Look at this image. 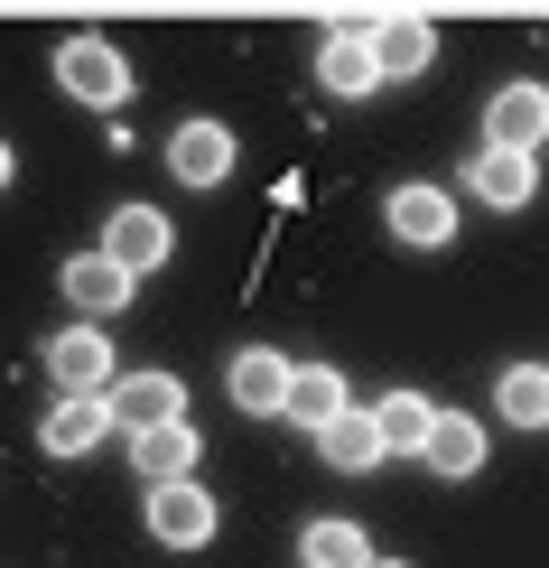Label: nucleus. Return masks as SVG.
Instances as JSON below:
<instances>
[{"label": "nucleus", "mask_w": 549, "mask_h": 568, "mask_svg": "<svg viewBox=\"0 0 549 568\" xmlns=\"http://www.w3.org/2000/svg\"><path fill=\"white\" fill-rule=\"evenodd\" d=\"M122 419H112V392H57V410L38 419V447L47 457H93Z\"/></svg>", "instance_id": "nucleus-5"}, {"label": "nucleus", "mask_w": 549, "mask_h": 568, "mask_svg": "<svg viewBox=\"0 0 549 568\" xmlns=\"http://www.w3.org/2000/svg\"><path fill=\"white\" fill-rule=\"evenodd\" d=\"M169 178L177 186H224L233 178V131L205 122V112H196V122H177L169 131Z\"/></svg>", "instance_id": "nucleus-11"}, {"label": "nucleus", "mask_w": 549, "mask_h": 568, "mask_svg": "<svg viewBox=\"0 0 549 568\" xmlns=\"http://www.w3.org/2000/svg\"><path fill=\"white\" fill-rule=\"evenodd\" d=\"M289 354H279V345H243V354H233V364H224V392H233V410H252V419H279V410H289Z\"/></svg>", "instance_id": "nucleus-8"}, {"label": "nucleus", "mask_w": 549, "mask_h": 568, "mask_svg": "<svg viewBox=\"0 0 549 568\" xmlns=\"http://www.w3.org/2000/svg\"><path fill=\"white\" fill-rule=\"evenodd\" d=\"M65 307H75V317H93V326H103V317H122V307H131V290H140V280L122 271V262H112V252L103 243H93V252H65Z\"/></svg>", "instance_id": "nucleus-6"}, {"label": "nucleus", "mask_w": 549, "mask_h": 568, "mask_svg": "<svg viewBox=\"0 0 549 568\" xmlns=\"http://www.w3.org/2000/svg\"><path fill=\"white\" fill-rule=\"evenodd\" d=\"M373 57H382V84H410V75H428V57H438V29L428 19H373Z\"/></svg>", "instance_id": "nucleus-17"}, {"label": "nucleus", "mask_w": 549, "mask_h": 568, "mask_svg": "<svg viewBox=\"0 0 549 568\" xmlns=\"http://www.w3.org/2000/svg\"><path fill=\"white\" fill-rule=\"evenodd\" d=\"M298 568H373L364 523H345V513H317V523L298 531Z\"/></svg>", "instance_id": "nucleus-19"}, {"label": "nucleus", "mask_w": 549, "mask_h": 568, "mask_svg": "<svg viewBox=\"0 0 549 568\" xmlns=\"http://www.w3.org/2000/svg\"><path fill=\"white\" fill-rule=\"evenodd\" d=\"M112 419H122V438L169 429V419H186V383L177 373H122V383H112Z\"/></svg>", "instance_id": "nucleus-12"}, {"label": "nucleus", "mask_w": 549, "mask_h": 568, "mask_svg": "<svg viewBox=\"0 0 549 568\" xmlns=\"http://www.w3.org/2000/svg\"><path fill=\"white\" fill-rule=\"evenodd\" d=\"M317 457L336 466V476H373L392 447H382V429H373V410H345V419H326L317 429Z\"/></svg>", "instance_id": "nucleus-18"}, {"label": "nucleus", "mask_w": 549, "mask_h": 568, "mask_svg": "<svg viewBox=\"0 0 549 568\" xmlns=\"http://www.w3.org/2000/svg\"><path fill=\"white\" fill-rule=\"evenodd\" d=\"M494 419L549 429V364H504V373H494Z\"/></svg>", "instance_id": "nucleus-21"}, {"label": "nucleus", "mask_w": 549, "mask_h": 568, "mask_svg": "<svg viewBox=\"0 0 549 568\" xmlns=\"http://www.w3.org/2000/svg\"><path fill=\"white\" fill-rule=\"evenodd\" d=\"M57 84L75 93V103H93V112H122L131 103V57L112 38H93V29H75L57 47Z\"/></svg>", "instance_id": "nucleus-1"}, {"label": "nucleus", "mask_w": 549, "mask_h": 568, "mask_svg": "<svg viewBox=\"0 0 549 568\" xmlns=\"http://www.w3.org/2000/svg\"><path fill=\"white\" fill-rule=\"evenodd\" d=\"M103 252H112V262H122L131 280H150V271H169L177 224L159 215V205H112V215H103Z\"/></svg>", "instance_id": "nucleus-3"}, {"label": "nucleus", "mask_w": 549, "mask_h": 568, "mask_svg": "<svg viewBox=\"0 0 549 568\" xmlns=\"http://www.w3.org/2000/svg\"><path fill=\"white\" fill-rule=\"evenodd\" d=\"M373 568H410V559H373Z\"/></svg>", "instance_id": "nucleus-23"}, {"label": "nucleus", "mask_w": 549, "mask_h": 568, "mask_svg": "<svg viewBox=\"0 0 549 568\" xmlns=\"http://www.w3.org/2000/svg\"><path fill=\"white\" fill-rule=\"evenodd\" d=\"M10 178H19V159H10V140H0V186H10Z\"/></svg>", "instance_id": "nucleus-22"}, {"label": "nucleus", "mask_w": 549, "mask_h": 568, "mask_svg": "<svg viewBox=\"0 0 549 568\" xmlns=\"http://www.w3.org/2000/svg\"><path fill=\"white\" fill-rule=\"evenodd\" d=\"M485 140H494V150H540V140H549V84L512 75V84L485 103Z\"/></svg>", "instance_id": "nucleus-10"}, {"label": "nucleus", "mask_w": 549, "mask_h": 568, "mask_svg": "<svg viewBox=\"0 0 549 568\" xmlns=\"http://www.w3.org/2000/svg\"><path fill=\"white\" fill-rule=\"evenodd\" d=\"M140 523H150L159 550H205L214 523H224V504L186 476V485H140Z\"/></svg>", "instance_id": "nucleus-2"}, {"label": "nucleus", "mask_w": 549, "mask_h": 568, "mask_svg": "<svg viewBox=\"0 0 549 568\" xmlns=\"http://www.w3.org/2000/svg\"><path fill=\"white\" fill-rule=\"evenodd\" d=\"M345 410H354V392H345V373H336V364H298V373H289V410H279L289 429L317 438L326 419H345Z\"/></svg>", "instance_id": "nucleus-16"}, {"label": "nucleus", "mask_w": 549, "mask_h": 568, "mask_svg": "<svg viewBox=\"0 0 549 568\" xmlns=\"http://www.w3.org/2000/svg\"><path fill=\"white\" fill-rule=\"evenodd\" d=\"M317 84L336 93V103H364L382 84V57H373V19H345V29L317 38Z\"/></svg>", "instance_id": "nucleus-4"}, {"label": "nucleus", "mask_w": 549, "mask_h": 568, "mask_svg": "<svg viewBox=\"0 0 549 568\" xmlns=\"http://www.w3.org/2000/svg\"><path fill=\"white\" fill-rule=\"evenodd\" d=\"M466 186H475L485 205H504V215H521V205L540 196V159H531V150H494V140H485V150L466 159Z\"/></svg>", "instance_id": "nucleus-13"}, {"label": "nucleus", "mask_w": 549, "mask_h": 568, "mask_svg": "<svg viewBox=\"0 0 549 568\" xmlns=\"http://www.w3.org/2000/svg\"><path fill=\"white\" fill-rule=\"evenodd\" d=\"M382 224H392V243H410V252H447L457 243V196H447V186H392Z\"/></svg>", "instance_id": "nucleus-7"}, {"label": "nucleus", "mask_w": 549, "mask_h": 568, "mask_svg": "<svg viewBox=\"0 0 549 568\" xmlns=\"http://www.w3.org/2000/svg\"><path fill=\"white\" fill-rule=\"evenodd\" d=\"M196 419H169V429H140L131 438V476L140 485H186V476H196Z\"/></svg>", "instance_id": "nucleus-15"}, {"label": "nucleus", "mask_w": 549, "mask_h": 568, "mask_svg": "<svg viewBox=\"0 0 549 568\" xmlns=\"http://www.w3.org/2000/svg\"><path fill=\"white\" fill-rule=\"evenodd\" d=\"M373 429H382L392 457H419L428 429H438V400H428V392H382V400H373Z\"/></svg>", "instance_id": "nucleus-20"}, {"label": "nucleus", "mask_w": 549, "mask_h": 568, "mask_svg": "<svg viewBox=\"0 0 549 568\" xmlns=\"http://www.w3.org/2000/svg\"><path fill=\"white\" fill-rule=\"evenodd\" d=\"M47 373H57V392H112L122 383V364H112V345H103V326H65V336H47Z\"/></svg>", "instance_id": "nucleus-9"}, {"label": "nucleus", "mask_w": 549, "mask_h": 568, "mask_svg": "<svg viewBox=\"0 0 549 568\" xmlns=\"http://www.w3.org/2000/svg\"><path fill=\"white\" fill-rule=\"evenodd\" d=\"M485 457H494V438H485V419H466V410H438V429H428V447H419V466L447 476V485L485 476Z\"/></svg>", "instance_id": "nucleus-14"}]
</instances>
